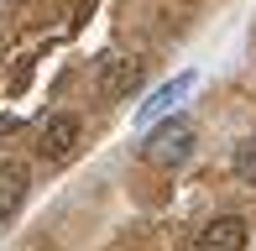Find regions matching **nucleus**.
<instances>
[{
  "label": "nucleus",
  "instance_id": "1",
  "mask_svg": "<svg viewBox=\"0 0 256 251\" xmlns=\"http://www.w3.org/2000/svg\"><path fill=\"white\" fill-rule=\"evenodd\" d=\"M194 142H199L194 120H188V116H168V120H157L152 131H146L142 157H146L152 168H183V162L194 157Z\"/></svg>",
  "mask_w": 256,
  "mask_h": 251
},
{
  "label": "nucleus",
  "instance_id": "2",
  "mask_svg": "<svg viewBox=\"0 0 256 251\" xmlns=\"http://www.w3.org/2000/svg\"><path fill=\"white\" fill-rule=\"evenodd\" d=\"M188 89H194V74H178V78H168L162 89H152V94H146V105H136V126H142V131H152L157 120H168L172 110L188 100Z\"/></svg>",
  "mask_w": 256,
  "mask_h": 251
},
{
  "label": "nucleus",
  "instance_id": "3",
  "mask_svg": "<svg viewBox=\"0 0 256 251\" xmlns=\"http://www.w3.org/2000/svg\"><path fill=\"white\" fill-rule=\"evenodd\" d=\"M246 241H251V225L240 214H214L199 230V246L194 251H246Z\"/></svg>",
  "mask_w": 256,
  "mask_h": 251
},
{
  "label": "nucleus",
  "instance_id": "4",
  "mask_svg": "<svg viewBox=\"0 0 256 251\" xmlns=\"http://www.w3.org/2000/svg\"><path fill=\"white\" fill-rule=\"evenodd\" d=\"M74 146H78V120H74V116H52L48 126H42V136H37L42 162H68Z\"/></svg>",
  "mask_w": 256,
  "mask_h": 251
},
{
  "label": "nucleus",
  "instance_id": "5",
  "mask_svg": "<svg viewBox=\"0 0 256 251\" xmlns=\"http://www.w3.org/2000/svg\"><path fill=\"white\" fill-rule=\"evenodd\" d=\"M142 84V63L136 58H104L100 63V100H126Z\"/></svg>",
  "mask_w": 256,
  "mask_h": 251
},
{
  "label": "nucleus",
  "instance_id": "6",
  "mask_svg": "<svg viewBox=\"0 0 256 251\" xmlns=\"http://www.w3.org/2000/svg\"><path fill=\"white\" fill-rule=\"evenodd\" d=\"M26 188H32V173H26V162H0V220H10V214L21 210Z\"/></svg>",
  "mask_w": 256,
  "mask_h": 251
},
{
  "label": "nucleus",
  "instance_id": "7",
  "mask_svg": "<svg viewBox=\"0 0 256 251\" xmlns=\"http://www.w3.org/2000/svg\"><path fill=\"white\" fill-rule=\"evenodd\" d=\"M230 173H236L246 188H256V136H246V142L236 146V157H230Z\"/></svg>",
  "mask_w": 256,
  "mask_h": 251
}]
</instances>
